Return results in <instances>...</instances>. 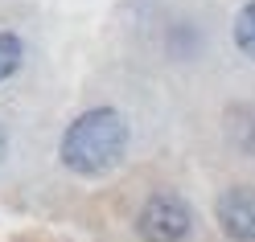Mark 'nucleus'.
Returning <instances> with one entry per match:
<instances>
[{
    "label": "nucleus",
    "mask_w": 255,
    "mask_h": 242,
    "mask_svg": "<svg viewBox=\"0 0 255 242\" xmlns=\"http://www.w3.org/2000/svg\"><path fill=\"white\" fill-rule=\"evenodd\" d=\"M4 152H8V136H4V127H0V160H4Z\"/></svg>",
    "instance_id": "423d86ee"
},
{
    "label": "nucleus",
    "mask_w": 255,
    "mask_h": 242,
    "mask_svg": "<svg viewBox=\"0 0 255 242\" xmlns=\"http://www.w3.org/2000/svg\"><path fill=\"white\" fill-rule=\"evenodd\" d=\"M189 230H194V209L181 193L161 189L140 205L136 214V234L140 242H185Z\"/></svg>",
    "instance_id": "f03ea898"
},
{
    "label": "nucleus",
    "mask_w": 255,
    "mask_h": 242,
    "mask_svg": "<svg viewBox=\"0 0 255 242\" xmlns=\"http://www.w3.org/2000/svg\"><path fill=\"white\" fill-rule=\"evenodd\" d=\"M235 45H239V54H243V58L255 62V0L243 4V8H239V17H235Z\"/></svg>",
    "instance_id": "20e7f679"
},
{
    "label": "nucleus",
    "mask_w": 255,
    "mask_h": 242,
    "mask_svg": "<svg viewBox=\"0 0 255 242\" xmlns=\"http://www.w3.org/2000/svg\"><path fill=\"white\" fill-rule=\"evenodd\" d=\"M214 218H218V230L231 242H255V189L247 185L222 189L214 201Z\"/></svg>",
    "instance_id": "7ed1b4c3"
},
{
    "label": "nucleus",
    "mask_w": 255,
    "mask_h": 242,
    "mask_svg": "<svg viewBox=\"0 0 255 242\" xmlns=\"http://www.w3.org/2000/svg\"><path fill=\"white\" fill-rule=\"evenodd\" d=\"M128 152V119L116 107H91L62 132L58 160L74 176H107Z\"/></svg>",
    "instance_id": "f257e3e1"
},
{
    "label": "nucleus",
    "mask_w": 255,
    "mask_h": 242,
    "mask_svg": "<svg viewBox=\"0 0 255 242\" xmlns=\"http://www.w3.org/2000/svg\"><path fill=\"white\" fill-rule=\"evenodd\" d=\"M21 58H25L21 37L17 33H0V82H8V78L21 70Z\"/></svg>",
    "instance_id": "39448f33"
}]
</instances>
